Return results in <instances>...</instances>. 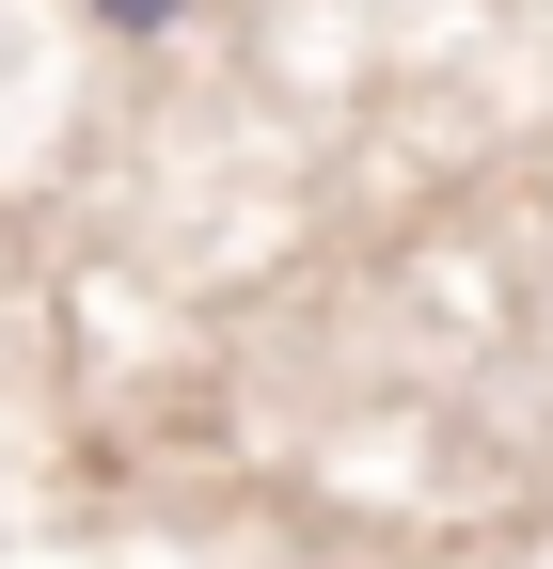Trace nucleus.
<instances>
[{"label": "nucleus", "mask_w": 553, "mask_h": 569, "mask_svg": "<svg viewBox=\"0 0 553 569\" xmlns=\"http://www.w3.org/2000/svg\"><path fill=\"white\" fill-rule=\"evenodd\" d=\"M205 0H80V32H111V48H159V32H190Z\"/></svg>", "instance_id": "obj_1"}]
</instances>
